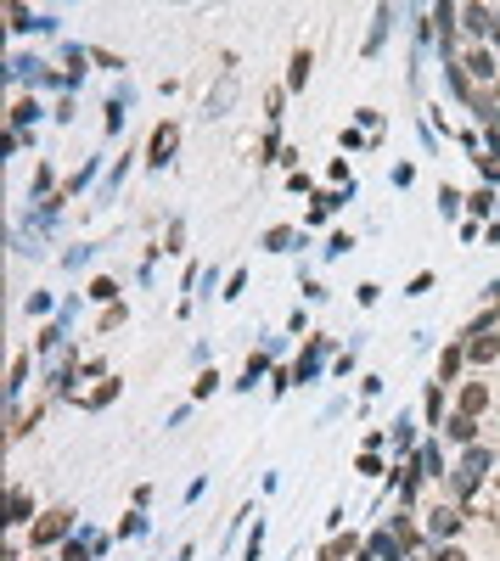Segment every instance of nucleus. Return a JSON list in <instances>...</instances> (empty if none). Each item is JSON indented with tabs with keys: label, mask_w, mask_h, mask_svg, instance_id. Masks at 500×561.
Instances as JSON below:
<instances>
[{
	"label": "nucleus",
	"mask_w": 500,
	"mask_h": 561,
	"mask_svg": "<svg viewBox=\"0 0 500 561\" xmlns=\"http://www.w3.org/2000/svg\"><path fill=\"white\" fill-rule=\"evenodd\" d=\"M466 354L483 365V359H494L500 354V337H489V331H472V342H466Z\"/></svg>",
	"instance_id": "f257e3e1"
},
{
	"label": "nucleus",
	"mask_w": 500,
	"mask_h": 561,
	"mask_svg": "<svg viewBox=\"0 0 500 561\" xmlns=\"http://www.w3.org/2000/svg\"><path fill=\"white\" fill-rule=\"evenodd\" d=\"M62 527H68V511H51V516L34 527V544H51V539H62Z\"/></svg>",
	"instance_id": "f03ea898"
},
{
	"label": "nucleus",
	"mask_w": 500,
	"mask_h": 561,
	"mask_svg": "<svg viewBox=\"0 0 500 561\" xmlns=\"http://www.w3.org/2000/svg\"><path fill=\"white\" fill-rule=\"evenodd\" d=\"M478 410H489V388H466L461 393V416H478Z\"/></svg>",
	"instance_id": "7ed1b4c3"
},
{
	"label": "nucleus",
	"mask_w": 500,
	"mask_h": 561,
	"mask_svg": "<svg viewBox=\"0 0 500 561\" xmlns=\"http://www.w3.org/2000/svg\"><path fill=\"white\" fill-rule=\"evenodd\" d=\"M427 527H433V533H455V527H461V516H455V511H433V522H427Z\"/></svg>",
	"instance_id": "20e7f679"
},
{
	"label": "nucleus",
	"mask_w": 500,
	"mask_h": 561,
	"mask_svg": "<svg viewBox=\"0 0 500 561\" xmlns=\"http://www.w3.org/2000/svg\"><path fill=\"white\" fill-rule=\"evenodd\" d=\"M169 146H175V129H169V124H163V129H157V140H152V152H157V163H163V157H169Z\"/></svg>",
	"instance_id": "39448f33"
},
{
	"label": "nucleus",
	"mask_w": 500,
	"mask_h": 561,
	"mask_svg": "<svg viewBox=\"0 0 500 561\" xmlns=\"http://www.w3.org/2000/svg\"><path fill=\"white\" fill-rule=\"evenodd\" d=\"M466 68H472V73H478V79H489V73H494V62H489V57H483V51H472V57H466Z\"/></svg>",
	"instance_id": "423d86ee"
},
{
	"label": "nucleus",
	"mask_w": 500,
	"mask_h": 561,
	"mask_svg": "<svg viewBox=\"0 0 500 561\" xmlns=\"http://www.w3.org/2000/svg\"><path fill=\"white\" fill-rule=\"evenodd\" d=\"M472 432H478V427H472V416H455V421H450V438H461V444H466Z\"/></svg>",
	"instance_id": "0eeeda50"
}]
</instances>
